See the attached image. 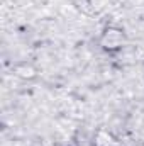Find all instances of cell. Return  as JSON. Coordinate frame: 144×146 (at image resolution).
I'll return each mask as SVG.
<instances>
[{
    "label": "cell",
    "mask_w": 144,
    "mask_h": 146,
    "mask_svg": "<svg viewBox=\"0 0 144 146\" xmlns=\"http://www.w3.org/2000/svg\"><path fill=\"white\" fill-rule=\"evenodd\" d=\"M15 73H17L19 76H22V78H32V76L36 75L34 68H32V66H27V65L17 66V68H15Z\"/></svg>",
    "instance_id": "3"
},
{
    "label": "cell",
    "mask_w": 144,
    "mask_h": 146,
    "mask_svg": "<svg viewBox=\"0 0 144 146\" xmlns=\"http://www.w3.org/2000/svg\"><path fill=\"white\" fill-rule=\"evenodd\" d=\"M115 141L112 139V136L105 131H98L97 138H95V146H114Z\"/></svg>",
    "instance_id": "2"
},
{
    "label": "cell",
    "mask_w": 144,
    "mask_h": 146,
    "mask_svg": "<svg viewBox=\"0 0 144 146\" xmlns=\"http://www.w3.org/2000/svg\"><path fill=\"white\" fill-rule=\"evenodd\" d=\"M102 46L108 49V51H114V49H119L124 42V33L120 29H115V27H108L107 31L102 34L100 39Z\"/></svg>",
    "instance_id": "1"
}]
</instances>
